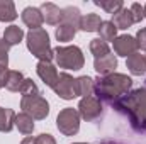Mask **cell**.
I'll return each instance as SVG.
<instances>
[{"label":"cell","mask_w":146,"mask_h":144,"mask_svg":"<svg viewBox=\"0 0 146 144\" xmlns=\"http://www.w3.org/2000/svg\"><path fill=\"white\" fill-rule=\"evenodd\" d=\"M94 68H95V71L99 73V76L112 75V73H115V68H117V58L112 53H109L107 56L95 59L94 61Z\"/></svg>","instance_id":"7c38bea8"},{"label":"cell","mask_w":146,"mask_h":144,"mask_svg":"<svg viewBox=\"0 0 146 144\" xmlns=\"http://www.w3.org/2000/svg\"><path fill=\"white\" fill-rule=\"evenodd\" d=\"M27 42V49L33 53V56H36L39 61H49L54 59V53L53 48L49 44V36L48 32L41 27V29H33L27 32L26 36Z\"/></svg>","instance_id":"3957f363"},{"label":"cell","mask_w":146,"mask_h":144,"mask_svg":"<svg viewBox=\"0 0 146 144\" xmlns=\"http://www.w3.org/2000/svg\"><path fill=\"white\" fill-rule=\"evenodd\" d=\"M133 87V80L122 73H112L107 76H99L94 80V92L100 102L114 105L121 97L129 93Z\"/></svg>","instance_id":"7a4b0ae2"},{"label":"cell","mask_w":146,"mask_h":144,"mask_svg":"<svg viewBox=\"0 0 146 144\" xmlns=\"http://www.w3.org/2000/svg\"><path fill=\"white\" fill-rule=\"evenodd\" d=\"M97 7H100V9H104L107 14H117L121 9H124V3H122V0H97V2H94Z\"/></svg>","instance_id":"4316f807"},{"label":"cell","mask_w":146,"mask_h":144,"mask_svg":"<svg viewBox=\"0 0 146 144\" xmlns=\"http://www.w3.org/2000/svg\"><path fill=\"white\" fill-rule=\"evenodd\" d=\"M99 34H100V39L106 41L107 44H109V41L114 42V39L117 37V27L110 20H102L100 29H99Z\"/></svg>","instance_id":"d4e9b609"},{"label":"cell","mask_w":146,"mask_h":144,"mask_svg":"<svg viewBox=\"0 0 146 144\" xmlns=\"http://www.w3.org/2000/svg\"><path fill=\"white\" fill-rule=\"evenodd\" d=\"M134 39H136V42H138V49L141 48V49H145L146 51V27L139 29Z\"/></svg>","instance_id":"4dcf8cb0"},{"label":"cell","mask_w":146,"mask_h":144,"mask_svg":"<svg viewBox=\"0 0 146 144\" xmlns=\"http://www.w3.org/2000/svg\"><path fill=\"white\" fill-rule=\"evenodd\" d=\"M36 71H37V76L44 81V85H48L49 88H54L60 73H58L56 66L53 63H49V61H39L36 66Z\"/></svg>","instance_id":"30bf717a"},{"label":"cell","mask_w":146,"mask_h":144,"mask_svg":"<svg viewBox=\"0 0 146 144\" xmlns=\"http://www.w3.org/2000/svg\"><path fill=\"white\" fill-rule=\"evenodd\" d=\"M129 10H131V15H133V20H134V22H141V20L145 19V10H143V5H141V3L134 2Z\"/></svg>","instance_id":"f1b7e54d"},{"label":"cell","mask_w":146,"mask_h":144,"mask_svg":"<svg viewBox=\"0 0 146 144\" xmlns=\"http://www.w3.org/2000/svg\"><path fill=\"white\" fill-rule=\"evenodd\" d=\"M17 19V10L14 2L0 0V22H12Z\"/></svg>","instance_id":"603a6c76"},{"label":"cell","mask_w":146,"mask_h":144,"mask_svg":"<svg viewBox=\"0 0 146 144\" xmlns=\"http://www.w3.org/2000/svg\"><path fill=\"white\" fill-rule=\"evenodd\" d=\"M75 93L76 97H88L94 93V80L90 76H78L75 78Z\"/></svg>","instance_id":"9a60e30c"},{"label":"cell","mask_w":146,"mask_h":144,"mask_svg":"<svg viewBox=\"0 0 146 144\" xmlns=\"http://www.w3.org/2000/svg\"><path fill=\"white\" fill-rule=\"evenodd\" d=\"M126 66H127V70L131 71V75H134V76H141V75H145L146 73L145 54H141V53H134V54H131V56L127 58V61H126Z\"/></svg>","instance_id":"5bb4252c"},{"label":"cell","mask_w":146,"mask_h":144,"mask_svg":"<svg viewBox=\"0 0 146 144\" xmlns=\"http://www.w3.org/2000/svg\"><path fill=\"white\" fill-rule=\"evenodd\" d=\"M53 53H54V61L60 68L78 71L85 65L83 53L78 46H58L53 49Z\"/></svg>","instance_id":"277c9868"},{"label":"cell","mask_w":146,"mask_h":144,"mask_svg":"<svg viewBox=\"0 0 146 144\" xmlns=\"http://www.w3.org/2000/svg\"><path fill=\"white\" fill-rule=\"evenodd\" d=\"M15 127L19 129V132H22L24 136L33 134L34 131V119L31 115H27L26 112H21L15 115Z\"/></svg>","instance_id":"ffe728a7"},{"label":"cell","mask_w":146,"mask_h":144,"mask_svg":"<svg viewBox=\"0 0 146 144\" xmlns=\"http://www.w3.org/2000/svg\"><path fill=\"white\" fill-rule=\"evenodd\" d=\"M145 83H146V81H145ZM145 88H146V87H145Z\"/></svg>","instance_id":"f35d334b"},{"label":"cell","mask_w":146,"mask_h":144,"mask_svg":"<svg viewBox=\"0 0 146 144\" xmlns=\"http://www.w3.org/2000/svg\"><path fill=\"white\" fill-rule=\"evenodd\" d=\"M41 14H42L44 22L49 24V26H60L61 17H63L61 9H60L58 5L51 3V2H46V3L41 5Z\"/></svg>","instance_id":"4fadbf2b"},{"label":"cell","mask_w":146,"mask_h":144,"mask_svg":"<svg viewBox=\"0 0 146 144\" xmlns=\"http://www.w3.org/2000/svg\"><path fill=\"white\" fill-rule=\"evenodd\" d=\"M100 24H102V19L99 14H87V15H82L80 29L85 32H99Z\"/></svg>","instance_id":"ac0fdd59"},{"label":"cell","mask_w":146,"mask_h":144,"mask_svg":"<svg viewBox=\"0 0 146 144\" xmlns=\"http://www.w3.org/2000/svg\"><path fill=\"white\" fill-rule=\"evenodd\" d=\"M0 66H9V46L0 41Z\"/></svg>","instance_id":"f546056e"},{"label":"cell","mask_w":146,"mask_h":144,"mask_svg":"<svg viewBox=\"0 0 146 144\" xmlns=\"http://www.w3.org/2000/svg\"><path fill=\"white\" fill-rule=\"evenodd\" d=\"M56 127L63 136H75L80 131V114L76 108H63L56 117Z\"/></svg>","instance_id":"8992f818"},{"label":"cell","mask_w":146,"mask_h":144,"mask_svg":"<svg viewBox=\"0 0 146 144\" xmlns=\"http://www.w3.org/2000/svg\"><path fill=\"white\" fill-rule=\"evenodd\" d=\"M102 144H109V143H102Z\"/></svg>","instance_id":"74e56055"},{"label":"cell","mask_w":146,"mask_h":144,"mask_svg":"<svg viewBox=\"0 0 146 144\" xmlns=\"http://www.w3.org/2000/svg\"><path fill=\"white\" fill-rule=\"evenodd\" d=\"M145 59H146V53H145Z\"/></svg>","instance_id":"8d00e7d4"},{"label":"cell","mask_w":146,"mask_h":144,"mask_svg":"<svg viewBox=\"0 0 146 144\" xmlns=\"http://www.w3.org/2000/svg\"><path fill=\"white\" fill-rule=\"evenodd\" d=\"M15 112L12 108L0 107V132H10L15 126Z\"/></svg>","instance_id":"d6986e66"},{"label":"cell","mask_w":146,"mask_h":144,"mask_svg":"<svg viewBox=\"0 0 146 144\" xmlns=\"http://www.w3.org/2000/svg\"><path fill=\"white\" fill-rule=\"evenodd\" d=\"M7 66H0V88H3L5 87V78H7Z\"/></svg>","instance_id":"d6a6232c"},{"label":"cell","mask_w":146,"mask_h":144,"mask_svg":"<svg viewBox=\"0 0 146 144\" xmlns=\"http://www.w3.org/2000/svg\"><path fill=\"white\" fill-rule=\"evenodd\" d=\"M21 17H22V22L29 27V31H33V29H41V26H42V22H44L42 14H41V9H37V7H26V9L22 10Z\"/></svg>","instance_id":"8fae6325"},{"label":"cell","mask_w":146,"mask_h":144,"mask_svg":"<svg viewBox=\"0 0 146 144\" xmlns=\"http://www.w3.org/2000/svg\"><path fill=\"white\" fill-rule=\"evenodd\" d=\"M143 10H145V19H146V3L143 5Z\"/></svg>","instance_id":"e575fe53"},{"label":"cell","mask_w":146,"mask_h":144,"mask_svg":"<svg viewBox=\"0 0 146 144\" xmlns=\"http://www.w3.org/2000/svg\"><path fill=\"white\" fill-rule=\"evenodd\" d=\"M112 107L127 117L129 126L138 134L146 136V88H138L126 93Z\"/></svg>","instance_id":"6da1fadb"},{"label":"cell","mask_w":146,"mask_h":144,"mask_svg":"<svg viewBox=\"0 0 146 144\" xmlns=\"http://www.w3.org/2000/svg\"><path fill=\"white\" fill-rule=\"evenodd\" d=\"M114 53L117 56H124V58H129L131 54L138 53V42L133 36H117L114 39Z\"/></svg>","instance_id":"9c48e42d"},{"label":"cell","mask_w":146,"mask_h":144,"mask_svg":"<svg viewBox=\"0 0 146 144\" xmlns=\"http://www.w3.org/2000/svg\"><path fill=\"white\" fill-rule=\"evenodd\" d=\"M73 144H87V143H73Z\"/></svg>","instance_id":"d590c367"},{"label":"cell","mask_w":146,"mask_h":144,"mask_svg":"<svg viewBox=\"0 0 146 144\" xmlns=\"http://www.w3.org/2000/svg\"><path fill=\"white\" fill-rule=\"evenodd\" d=\"M61 24H66V26H72L76 31L80 29V22H82V14L76 7H66V9H61Z\"/></svg>","instance_id":"2e32d148"},{"label":"cell","mask_w":146,"mask_h":144,"mask_svg":"<svg viewBox=\"0 0 146 144\" xmlns=\"http://www.w3.org/2000/svg\"><path fill=\"white\" fill-rule=\"evenodd\" d=\"M21 108H22V112L31 115L34 120H42L49 114V104L41 93L31 95V97H22L21 98Z\"/></svg>","instance_id":"5b68a950"},{"label":"cell","mask_w":146,"mask_h":144,"mask_svg":"<svg viewBox=\"0 0 146 144\" xmlns=\"http://www.w3.org/2000/svg\"><path fill=\"white\" fill-rule=\"evenodd\" d=\"M39 88L36 87V83L31 80V78H26L24 80V85L21 88V95L22 97H31V95H39Z\"/></svg>","instance_id":"83f0119b"},{"label":"cell","mask_w":146,"mask_h":144,"mask_svg":"<svg viewBox=\"0 0 146 144\" xmlns=\"http://www.w3.org/2000/svg\"><path fill=\"white\" fill-rule=\"evenodd\" d=\"M76 34V29L72 26H66V24H60L54 31V36L60 42H70Z\"/></svg>","instance_id":"484cf974"},{"label":"cell","mask_w":146,"mask_h":144,"mask_svg":"<svg viewBox=\"0 0 146 144\" xmlns=\"http://www.w3.org/2000/svg\"><path fill=\"white\" fill-rule=\"evenodd\" d=\"M53 90L63 100L75 98L76 97V93H75V78H73L72 75H68V73H60L58 81H56V85H54Z\"/></svg>","instance_id":"ba28073f"},{"label":"cell","mask_w":146,"mask_h":144,"mask_svg":"<svg viewBox=\"0 0 146 144\" xmlns=\"http://www.w3.org/2000/svg\"><path fill=\"white\" fill-rule=\"evenodd\" d=\"M21 144H36V137L27 136V137H24V139H22V143H21Z\"/></svg>","instance_id":"836d02e7"},{"label":"cell","mask_w":146,"mask_h":144,"mask_svg":"<svg viewBox=\"0 0 146 144\" xmlns=\"http://www.w3.org/2000/svg\"><path fill=\"white\" fill-rule=\"evenodd\" d=\"M117 29H129L134 20H133V15H131V10L129 9H121L117 14L112 15V20H110Z\"/></svg>","instance_id":"e0dca14e"},{"label":"cell","mask_w":146,"mask_h":144,"mask_svg":"<svg viewBox=\"0 0 146 144\" xmlns=\"http://www.w3.org/2000/svg\"><path fill=\"white\" fill-rule=\"evenodd\" d=\"M36 144H56V141L51 134H39L36 137Z\"/></svg>","instance_id":"1f68e13d"},{"label":"cell","mask_w":146,"mask_h":144,"mask_svg":"<svg viewBox=\"0 0 146 144\" xmlns=\"http://www.w3.org/2000/svg\"><path fill=\"white\" fill-rule=\"evenodd\" d=\"M90 53L94 54L95 59H99V58H104V56L109 54L110 48L106 41H102L100 37H97V39H92L90 41Z\"/></svg>","instance_id":"cb8c5ba5"},{"label":"cell","mask_w":146,"mask_h":144,"mask_svg":"<svg viewBox=\"0 0 146 144\" xmlns=\"http://www.w3.org/2000/svg\"><path fill=\"white\" fill-rule=\"evenodd\" d=\"M24 37V31L19 26H9L3 31V42L10 48V46H17Z\"/></svg>","instance_id":"7402d4cb"},{"label":"cell","mask_w":146,"mask_h":144,"mask_svg":"<svg viewBox=\"0 0 146 144\" xmlns=\"http://www.w3.org/2000/svg\"><path fill=\"white\" fill-rule=\"evenodd\" d=\"M104 112V105L102 102L95 97V95H88V97H83L78 104V114L82 119H85L87 122H94L97 120Z\"/></svg>","instance_id":"52a82bcc"},{"label":"cell","mask_w":146,"mask_h":144,"mask_svg":"<svg viewBox=\"0 0 146 144\" xmlns=\"http://www.w3.org/2000/svg\"><path fill=\"white\" fill-rule=\"evenodd\" d=\"M24 75L17 70H9L7 78H5V88L10 92H21L22 85H24Z\"/></svg>","instance_id":"44dd1931"}]
</instances>
